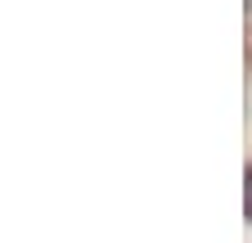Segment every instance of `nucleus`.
Segmentation results:
<instances>
[{"instance_id": "nucleus-1", "label": "nucleus", "mask_w": 252, "mask_h": 243, "mask_svg": "<svg viewBox=\"0 0 252 243\" xmlns=\"http://www.w3.org/2000/svg\"><path fill=\"white\" fill-rule=\"evenodd\" d=\"M243 212L252 216V171H248V194H243Z\"/></svg>"}]
</instances>
